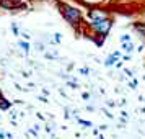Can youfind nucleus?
Segmentation results:
<instances>
[{"label":"nucleus","mask_w":145,"mask_h":139,"mask_svg":"<svg viewBox=\"0 0 145 139\" xmlns=\"http://www.w3.org/2000/svg\"><path fill=\"white\" fill-rule=\"evenodd\" d=\"M62 13H64V16H65V20L70 21V23H77L78 18H80V13L72 7H64L62 8Z\"/></svg>","instance_id":"obj_1"},{"label":"nucleus","mask_w":145,"mask_h":139,"mask_svg":"<svg viewBox=\"0 0 145 139\" xmlns=\"http://www.w3.org/2000/svg\"><path fill=\"white\" fill-rule=\"evenodd\" d=\"M90 16H91V18H98V16H101V18H103L105 15L99 13V12H91V13H90Z\"/></svg>","instance_id":"obj_3"},{"label":"nucleus","mask_w":145,"mask_h":139,"mask_svg":"<svg viewBox=\"0 0 145 139\" xmlns=\"http://www.w3.org/2000/svg\"><path fill=\"white\" fill-rule=\"evenodd\" d=\"M93 26L96 28L98 31H108V30H109V23H108V21H95Z\"/></svg>","instance_id":"obj_2"},{"label":"nucleus","mask_w":145,"mask_h":139,"mask_svg":"<svg viewBox=\"0 0 145 139\" xmlns=\"http://www.w3.org/2000/svg\"><path fill=\"white\" fill-rule=\"evenodd\" d=\"M13 2H18V0H13Z\"/></svg>","instance_id":"obj_6"},{"label":"nucleus","mask_w":145,"mask_h":139,"mask_svg":"<svg viewBox=\"0 0 145 139\" xmlns=\"http://www.w3.org/2000/svg\"><path fill=\"white\" fill-rule=\"evenodd\" d=\"M20 44H21V47H25V53H26V51H28V44H26V43H20Z\"/></svg>","instance_id":"obj_5"},{"label":"nucleus","mask_w":145,"mask_h":139,"mask_svg":"<svg viewBox=\"0 0 145 139\" xmlns=\"http://www.w3.org/2000/svg\"><path fill=\"white\" fill-rule=\"evenodd\" d=\"M0 106H2V108H8V103L5 100H0Z\"/></svg>","instance_id":"obj_4"}]
</instances>
